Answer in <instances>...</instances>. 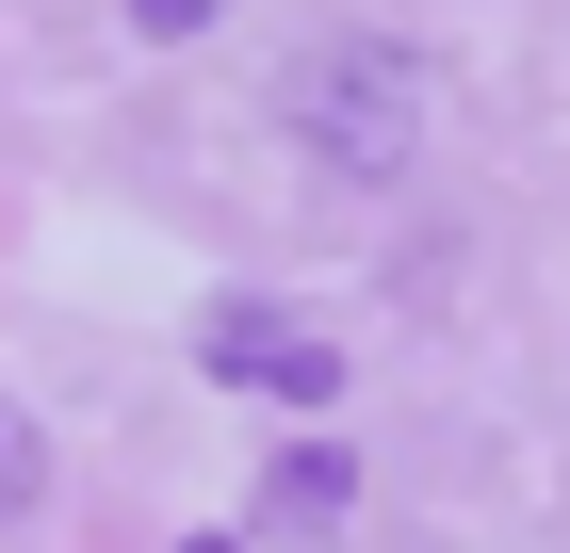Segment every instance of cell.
Masks as SVG:
<instances>
[{
  "instance_id": "obj_1",
  "label": "cell",
  "mask_w": 570,
  "mask_h": 553,
  "mask_svg": "<svg viewBox=\"0 0 570 553\" xmlns=\"http://www.w3.org/2000/svg\"><path fill=\"white\" fill-rule=\"evenodd\" d=\"M294 147L309 164H343V179H407V147H424V49L407 33H343V49H309L294 66Z\"/></svg>"
},
{
  "instance_id": "obj_2",
  "label": "cell",
  "mask_w": 570,
  "mask_h": 553,
  "mask_svg": "<svg viewBox=\"0 0 570 553\" xmlns=\"http://www.w3.org/2000/svg\"><path fill=\"white\" fill-rule=\"evenodd\" d=\"M213 375L262 391V407H326V391H343V358H326L309 326H277V309H213Z\"/></svg>"
},
{
  "instance_id": "obj_3",
  "label": "cell",
  "mask_w": 570,
  "mask_h": 553,
  "mask_svg": "<svg viewBox=\"0 0 570 553\" xmlns=\"http://www.w3.org/2000/svg\"><path fill=\"white\" fill-rule=\"evenodd\" d=\"M277 505H294V521H343L358 505V456H343V440H294V456H277Z\"/></svg>"
},
{
  "instance_id": "obj_4",
  "label": "cell",
  "mask_w": 570,
  "mask_h": 553,
  "mask_svg": "<svg viewBox=\"0 0 570 553\" xmlns=\"http://www.w3.org/2000/svg\"><path fill=\"white\" fill-rule=\"evenodd\" d=\"M33 505H49V424L0 391V521H33Z\"/></svg>"
},
{
  "instance_id": "obj_5",
  "label": "cell",
  "mask_w": 570,
  "mask_h": 553,
  "mask_svg": "<svg viewBox=\"0 0 570 553\" xmlns=\"http://www.w3.org/2000/svg\"><path fill=\"white\" fill-rule=\"evenodd\" d=\"M131 33H213V0H115Z\"/></svg>"
}]
</instances>
